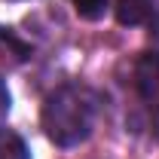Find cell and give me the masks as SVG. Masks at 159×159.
<instances>
[{
  "mask_svg": "<svg viewBox=\"0 0 159 159\" xmlns=\"http://www.w3.org/2000/svg\"><path fill=\"white\" fill-rule=\"evenodd\" d=\"M74 3V12L86 21H98L107 12V0H70Z\"/></svg>",
  "mask_w": 159,
  "mask_h": 159,
  "instance_id": "8992f818",
  "label": "cell"
},
{
  "mask_svg": "<svg viewBox=\"0 0 159 159\" xmlns=\"http://www.w3.org/2000/svg\"><path fill=\"white\" fill-rule=\"evenodd\" d=\"M0 58L25 61V58H31V46L19 34H12L9 28H0Z\"/></svg>",
  "mask_w": 159,
  "mask_h": 159,
  "instance_id": "5b68a950",
  "label": "cell"
},
{
  "mask_svg": "<svg viewBox=\"0 0 159 159\" xmlns=\"http://www.w3.org/2000/svg\"><path fill=\"white\" fill-rule=\"evenodd\" d=\"M135 89L147 110L159 116V52H144L135 61Z\"/></svg>",
  "mask_w": 159,
  "mask_h": 159,
  "instance_id": "7a4b0ae2",
  "label": "cell"
},
{
  "mask_svg": "<svg viewBox=\"0 0 159 159\" xmlns=\"http://www.w3.org/2000/svg\"><path fill=\"white\" fill-rule=\"evenodd\" d=\"M9 116V89H6V83L0 80V122Z\"/></svg>",
  "mask_w": 159,
  "mask_h": 159,
  "instance_id": "52a82bcc",
  "label": "cell"
},
{
  "mask_svg": "<svg viewBox=\"0 0 159 159\" xmlns=\"http://www.w3.org/2000/svg\"><path fill=\"white\" fill-rule=\"evenodd\" d=\"M153 16H156V28H159V12H156V9H153Z\"/></svg>",
  "mask_w": 159,
  "mask_h": 159,
  "instance_id": "ba28073f",
  "label": "cell"
},
{
  "mask_svg": "<svg viewBox=\"0 0 159 159\" xmlns=\"http://www.w3.org/2000/svg\"><path fill=\"white\" fill-rule=\"evenodd\" d=\"M98 119V95L89 86H58L43 104V132L55 147H77L92 135Z\"/></svg>",
  "mask_w": 159,
  "mask_h": 159,
  "instance_id": "6da1fadb",
  "label": "cell"
},
{
  "mask_svg": "<svg viewBox=\"0 0 159 159\" xmlns=\"http://www.w3.org/2000/svg\"><path fill=\"white\" fill-rule=\"evenodd\" d=\"M0 159H31V150L19 132L0 125Z\"/></svg>",
  "mask_w": 159,
  "mask_h": 159,
  "instance_id": "277c9868",
  "label": "cell"
},
{
  "mask_svg": "<svg viewBox=\"0 0 159 159\" xmlns=\"http://www.w3.org/2000/svg\"><path fill=\"white\" fill-rule=\"evenodd\" d=\"M116 19L119 25H144L153 19V0H116Z\"/></svg>",
  "mask_w": 159,
  "mask_h": 159,
  "instance_id": "3957f363",
  "label": "cell"
}]
</instances>
